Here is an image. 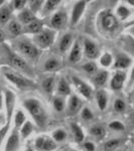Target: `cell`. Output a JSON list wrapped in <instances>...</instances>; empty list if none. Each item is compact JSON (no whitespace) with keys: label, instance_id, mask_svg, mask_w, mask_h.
<instances>
[{"label":"cell","instance_id":"cell-35","mask_svg":"<svg viewBox=\"0 0 134 151\" xmlns=\"http://www.w3.org/2000/svg\"><path fill=\"white\" fill-rule=\"evenodd\" d=\"M100 64L104 68L110 67V65L112 64V55L109 52H105L100 58Z\"/></svg>","mask_w":134,"mask_h":151},{"label":"cell","instance_id":"cell-38","mask_svg":"<svg viewBox=\"0 0 134 151\" xmlns=\"http://www.w3.org/2000/svg\"><path fill=\"white\" fill-rule=\"evenodd\" d=\"M117 15H118V17L120 19H125L129 16V10L125 6L121 5L117 9Z\"/></svg>","mask_w":134,"mask_h":151},{"label":"cell","instance_id":"cell-19","mask_svg":"<svg viewBox=\"0 0 134 151\" xmlns=\"http://www.w3.org/2000/svg\"><path fill=\"white\" fill-rule=\"evenodd\" d=\"M73 45V35L72 33H66L61 38L60 43H58V50L62 53H65L69 50V48Z\"/></svg>","mask_w":134,"mask_h":151},{"label":"cell","instance_id":"cell-42","mask_svg":"<svg viewBox=\"0 0 134 151\" xmlns=\"http://www.w3.org/2000/svg\"><path fill=\"white\" fill-rule=\"evenodd\" d=\"M109 127L111 129H113V130L115 131H122L124 130V125L121 122H119V121H113V122H111L109 124Z\"/></svg>","mask_w":134,"mask_h":151},{"label":"cell","instance_id":"cell-53","mask_svg":"<svg viewBox=\"0 0 134 151\" xmlns=\"http://www.w3.org/2000/svg\"><path fill=\"white\" fill-rule=\"evenodd\" d=\"M134 24V21H131V22H129L128 24H127V26H129V25H133Z\"/></svg>","mask_w":134,"mask_h":151},{"label":"cell","instance_id":"cell-23","mask_svg":"<svg viewBox=\"0 0 134 151\" xmlns=\"http://www.w3.org/2000/svg\"><path fill=\"white\" fill-rule=\"evenodd\" d=\"M96 100L98 107L101 111H104L108 104V95L104 90H98L96 93Z\"/></svg>","mask_w":134,"mask_h":151},{"label":"cell","instance_id":"cell-46","mask_svg":"<svg viewBox=\"0 0 134 151\" xmlns=\"http://www.w3.org/2000/svg\"><path fill=\"white\" fill-rule=\"evenodd\" d=\"M4 40H5V33L2 29H0V45H2Z\"/></svg>","mask_w":134,"mask_h":151},{"label":"cell","instance_id":"cell-13","mask_svg":"<svg viewBox=\"0 0 134 151\" xmlns=\"http://www.w3.org/2000/svg\"><path fill=\"white\" fill-rule=\"evenodd\" d=\"M84 50H85V55L90 60H95L98 58L99 55V48L96 45V43L93 42L90 40H84Z\"/></svg>","mask_w":134,"mask_h":151},{"label":"cell","instance_id":"cell-16","mask_svg":"<svg viewBox=\"0 0 134 151\" xmlns=\"http://www.w3.org/2000/svg\"><path fill=\"white\" fill-rule=\"evenodd\" d=\"M43 21L36 18L35 20L32 21V22H30L29 24H27V25L24 26L22 33H31V35H36L43 29Z\"/></svg>","mask_w":134,"mask_h":151},{"label":"cell","instance_id":"cell-17","mask_svg":"<svg viewBox=\"0 0 134 151\" xmlns=\"http://www.w3.org/2000/svg\"><path fill=\"white\" fill-rule=\"evenodd\" d=\"M82 58V47H81V43L79 40H76L73 45L72 50L70 52V57L69 60L72 64H77L81 60Z\"/></svg>","mask_w":134,"mask_h":151},{"label":"cell","instance_id":"cell-28","mask_svg":"<svg viewBox=\"0 0 134 151\" xmlns=\"http://www.w3.org/2000/svg\"><path fill=\"white\" fill-rule=\"evenodd\" d=\"M41 87H43V91L45 93L50 95L53 91V88H55V78L48 77L47 79H45L43 83H41Z\"/></svg>","mask_w":134,"mask_h":151},{"label":"cell","instance_id":"cell-4","mask_svg":"<svg viewBox=\"0 0 134 151\" xmlns=\"http://www.w3.org/2000/svg\"><path fill=\"white\" fill-rule=\"evenodd\" d=\"M16 50H18L24 58H26L27 60H30L32 62H35L36 60H38L40 55V50L38 48L35 43H32L31 41H29L26 38H20L17 40L15 42Z\"/></svg>","mask_w":134,"mask_h":151},{"label":"cell","instance_id":"cell-6","mask_svg":"<svg viewBox=\"0 0 134 151\" xmlns=\"http://www.w3.org/2000/svg\"><path fill=\"white\" fill-rule=\"evenodd\" d=\"M72 81H73L74 86L76 87V89L78 90V92H79L80 94L83 95V96L87 99L92 98V96H93V90H92V88L90 87L87 83H85L84 81H82L81 79H79V78H77V77H73Z\"/></svg>","mask_w":134,"mask_h":151},{"label":"cell","instance_id":"cell-43","mask_svg":"<svg viewBox=\"0 0 134 151\" xmlns=\"http://www.w3.org/2000/svg\"><path fill=\"white\" fill-rule=\"evenodd\" d=\"M30 10L33 12V13H35V12H37V10H40V8L43 5V1H30Z\"/></svg>","mask_w":134,"mask_h":151},{"label":"cell","instance_id":"cell-15","mask_svg":"<svg viewBox=\"0 0 134 151\" xmlns=\"http://www.w3.org/2000/svg\"><path fill=\"white\" fill-rule=\"evenodd\" d=\"M17 17H18V22L20 24L22 23V24H24V25H27V24L32 22L33 20H35L36 19L35 14L28 8L22 9V10L18 13Z\"/></svg>","mask_w":134,"mask_h":151},{"label":"cell","instance_id":"cell-48","mask_svg":"<svg viewBox=\"0 0 134 151\" xmlns=\"http://www.w3.org/2000/svg\"><path fill=\"white\" fill-rule=\"evenodd\" d=\"M2 104H3V99H2V95L0 94V109L2 108Z\"/></svg>","mask_w":134,"mask_h":151},{"label":"cell","instance_id":"cell-33","mask_svg":"<svg viewBox=\"0 0 134 151\" xmlns=\"http://www.w3.org/2000/svg\"><path fill=\"white\" fill-rule=\"evenodd\" d=\"M119 145H120V140L119 139H111L105 143L104 151H114Z\"/></svg>","mask_w":134,"mask_h":151},{"label":"cell","instance_id":"cell-31","mask_svg":"<svg viewBox=\"0 0 134 151\" xmlns=\"http://www.w3.org/2000/svg\"><path fill=\"white\" fill-rule=\"evenodd\" d=\"M25 123V115L21 110H18L16 112L15 117H14V124H15V129L21 128L23 124Z\"/></svg>","mask_w":134,"mask_h":151},{"label":"cell","instance_id":"cell-55","mask_svg":"<svg viewBox=\"0 0 134 151\" xmlns=\"http://www.w3.org/2000/svg\"><path fill=\"white\" fill-rule=\"evenodd\" d=\"M71 151H75V150H71Z\"/></svg>","mask_w":134,"mask_h":151},{"label":"cell","instance_id":"cell-44","mask_svg":"<svg viewBox=\"0 0 134 151\" xmlns=\"http://www.w3.org/2000/svg\"><path fill=\"white\" fill-rule=\"evenodd\" d=\"M8 130H9V124L8 123L0 129V146H1L2 142H3V140H4V138H5V136H6L7 132H8Z\"/></svg>","mask_w":134,"mask_h":151},{"label":"cell","instance_id":"cell-30","mask_svg":"<svg viewBox=\"0 0 134 151\" xmlns=\"http://www.w3.org/2000/svg\"><path fill=\"white\" fill-rule=\"evenodd\" d=\"M33 131V125L31 122L29 121H25V123L23 124V126L21 127V130H20V133H21V137L23 139L27 138Z\"/></svg>","mask_w":134,"mask_h":151},{"label":"cell","instance_id":"cell-32","mask_svg":"<svg viewBox=\"0 0 134 151\" xmlns=\"http://www.w3.org/2000/svg\"><path fill=\"white\" fill-rule=\"evenodd\" d=\"M65 97H61V96H57L55 99H53V106H55V109L58 112H63L65 109Z\"/></svg>","mask_w":134,"mask_h":151},{"label":"cell","instance_id":"cell-25","mask_svg":"<svg viewBox=\"0 0 134 151\" xmlns=\"http://www.w3.org/2000/svg\"><path fill=\"white\" fill-rule=\"evenodd\" d=\"M131 65V58L125 55H119L116 58L114 68L115 69H126Z\"/></svg>","mask_w":134,"mask_h":151},{"label":"cell","instance_id":"cell-45","mask_svg":"<svg viewBox=\"0 0 134 151\" xmlns=\"http://www.w3.org/2000/svg\"><path fill=\"white\" fill-rule=\"evenodd\" d=\"M84 146L87 149V151H94L95 150V145H94V143H92V142H86Z\"/></svg>","mask_w":134,"mask_h":151},{"label":"cell","instance_id":"cell-52","mask_svg":"<svg viewBox=\"0 0 134 151\" xmlns=\"http://www.w3.org/2000/svg\"><path fill=\"white\" fill-rule=\"evenodd\" d=\"M3 4H4V1H3V0H0V7L3 5Z\"/></svg>","mask_w":134,"mask_h":151},{"label":"cell","instance_id":"cell-37","mask_svg":"<svg viewBox=\"0 0 134 151\" xmlns=\"http://www.w3.org/2000/svg\"><path fill=\"white\" fill-rule=\"evenodd\" d=\"M82 69L84 70L86 73H88V74H93V73L97 72V65L95 63L90 62V63H87V64H85L84 65H83Z\"/></svg>","mask_w":134,"mask_h":151},{"label":"cell","instance_id":"cell-24","mask_svg":"<svg viewBox=\"0 0 134 151\" xmlns=\"http://www.w3.org/2000/svg\"><path fill=\"white\" fill-rule=\"evenodd\" d=\"M11 12V7L8 5H4L0 8V26L5 25L6 23H8L10 21Z\"/></svg>","mask_w":134,"mask_h":151},{"label":"cell","instance_id":"cell-14","mask_svg":"<svg viewBox=\"0 0 134 151\" xmlns=\"http://www.w3.org/2000/svg\"><path fill=\"white\" fill-rule=\"evenodd\" d=\"M82 108V101L76 95H72L68 103V115L74 116Z\"/></svg>","mask_w":134,"mask_h":151},{"label":"cell","instance_id":"cell-1","mask_svg":"<svg viewBox=\"0 0 134 151\" xmlns=\"http://www.w3.org/2000/svg\"><path fill=\"white\" fill-rule=\"evenodd\" d=\"M1 50L5 55L7 64L9 65V68L20 73V74L27 75L28 77H33L35 73H33L31 67L26 63V60L24 58H21L20 55H18L17 53L12 52L10 47L8 45H4V43H2L1 45Z\"/></svg>","mask_w":134,"mask_h":151},{"label":"cell","instance_id":"cell-18","mask_svg":"<svg viewBox=\"0 0 134 151\" xmlns=\"http://www.w3.org/2000/svg\"><path fill=\"white\" fill-rule=\"evenodd\" d=\"M126 79V74L124 72L118 70L111 80V88L115 91H118L123 87L124 82Z\"/></svg>","mask_w":134,"mask_h":151},{"label":"cell","instance_id":"cell-12","mask_svg":"<svg viewBox=\"0 0 134 151\" xmlns=\"http://www.w3.org/2000/svg\"><path fill=\"white\" fill-rule=\"evenodd\" d=\"M102 26L107 31H113L118 26V20L113 14L105 13L102 16Z\"/></svg>","mask_w":134,"mask_h":151},{"label":"cell","instance_id":"cell-40","mask_svg":"<svg viewBox=\"0 0 134 151\" xmlns=\"http://www.w3.org/2000/svg\"><path fill=\"white\" fill-rule=\"evenodd\" d=\"M125 107H126L125 103H124V101L121 99H117L115 101V103H114V109H115V111L118 112V113H121V112H123L125 110Z\"/></svg>","mask_w":134,"mask_h":151},{"label":"cell","instance_id":"cell-5","mask_svg":"<svg viewBox=\"0 0 134 151\" xmlns=\"http://www.w3.org/2000/svg\"><path fill=\"white\" fill-rule=\"evenodd\" d=\"M55 37V31L50 28H43L38 35L35 36V42L40 48H48L53 43Z\"/></svg>","mask_w":134,"mask_h":151},{"label":"cell","instance_id":"cell-9","mask_svg":"<svg viewBox=\"0 0 134 151\" xmlns=\"http://www.w3.org/2000/svg\"><path fill=\"white\" fill-rule=\"evenodd\" d=\"M67 23V14L65 11H57L50 18V25L55 29H63Z\"/></svg>","mask_w":134,"mask_h":151},{"label":"cell","instance_id":"cell-41","mask_svg":"<svg viewBox=\"0 0 134 151\" xmlns=\"http://www.w3.org/2000/svg\"><path fill=\"white\" fill-rule=\"evenodd\" d=\"M81 115H82V118L84 119V120H92L93 119V113H92V111L90 110L88 107H86V108H84L83 109V111H82V113H81Z\"/></svg>","mask_w":134,"mask_h":151},{"label":"cell","instance_id":"cell-29","mask_svg":"<svg viewBox=\"0 0 134 151\" xmlns=\"http://www.w3.org/2000/svg\"><path fill=\"white\" fill-rule=\"evenodd\" d=\"M90 134H91L93 137L97 138V139H101V138H103L104 136H105L106 131L102 126L96 125L90 129Z\"/></svg>","mask_w":134,"mask_h":151},{"label":"cell","instance_id":"cell-10","mask_svg":"<svg viewBox=\"0 0 134 151\" xmlns=\"http://www.w3.org/2000/svg\"><path fill=\"white\" fill-rule=\"evenodd\" d=\"M20 145V138L17 129H14L8 137L5 145V151H17Z\"/></svg>","mask_w":134,"mask_h":151},{"label":"cell","instance_id":"cell-47","mask_svg":"<svg viewBox=\"0 0 134 151\" xmlns=\"http://www.w3.org/2000/svg\"><path fill=\"white\" fill-rule=\"evenodd\" d=\"M134 83V67H133V69L132 70H131V75H130V80H129V85H132Z\"/></svg>","mask_w":134,"mask_h":151},{"label":"cell","instance_id":"cell-34","mask_svg":"<svg viewBox=\"0 0 134 151\" xmlns=\"http://www.w3.org/2000/svg\"><path fill=\"white\" fill-rule=\"evenodd\" d=\"M53 138L58 142H62L67 138V132L63 129H57L53 132Z\"/></svg>","mask_w":134,"mask_h":151},{"label":"cell","instance_id":"cell-50","mask_svg":"<svg viewBox=\"0 0 134 151\" xmlns=\"http://www.w3.org/2000/svg\"><path fill=\"white\" fill-rule=\"evenodd\" d=\"M130 120H131V123H132L133 125H134V114H132V115H131V117H130Z\"/></svg>","mask_w":134,"mask_h":151},{"label":"cell","instance_id":"cell-27","mask_svg":"<svg viewBox=\"0 0 134 151\" xmlns=\"http://www.w3.org/2000/svg\"><path fill=\"white\" fill-rule=\"evenodd\" d=\"M71 128H72V132L74 134V138H75V140H76V142L81 143L82 141L84 140V137H85L82 128L76 123L71 124Z\"/></svg>","mask_w":134,"mask_h":151},{"label":"cell","instance_id":"cell-36","mask_svg":"<svg viewBox=\"0 0 134 151\" xmlns=\"http://www.w3.org/2000/svg\"><path fill=\"white\" fill-rule=\"evenodd\" d=\"M60 3H61L60 0H48V1H45V11H47V12L53 11V9H55V7H57Z\"/></svg>","mask_w":134,"mask_h":151},{"label":"cell","instance_id":"cell-8","mask_svg":"<svg viewBox=\"0 0 134 151\" xmlns=\"http://www.w3.org/2000/svg\"><path fill=\"white\" fill-rule=\"evenodd\" d=\"M35 148L40 151H53L57 148V144L50 138L40 136L35 140Z\"/></svg>","mask_w":134,"mask_h":151},{"label":"cell","instance_id":"cell-20","mask_svg":"<svg viewBox=\"0 0 134 151\" xmlns=\"http://www.w3.org/2000/svg\"><path fill=\"white\" fill-rule=\"evenodd\" d=\"M57 93L58 96L66 97L71 94V88L69 83L66 81L64 78H61L57 84Z\"/></svg>","mask_w":134,"mask_h":151},{"label":"cell","instance_id":"cell-3","mask_svg":"<svg viewBox=\"0 0 134 151\" xmlns=\"http://www.w3.org/2000/svg\"><path fill=\"white\" fill-rule=\"evenodd\" d=\"M3 75L5 76V78L8 80L9 82H11L12 84H14L18 89L20 90H32L36 87L35 84L31 80L27 79L26 77H24L22 74L16 72V70H12L11 68L6 67L2 69Z\"/></svg>","mask_w":134,"mask_h":151},{"label":"cell","instance_id":"cell-54","mask_svg":"<svg viewBox=\"0 0 134 151\" xmlns=\"http://www.w3.org/2000/svg\"><path fill=\"white\" fill-rule=\"evenodd\" d=\"M26 151H33V150H31V149H27V150H26Z\"/></svg>","mask_w":134,"mask_h":151},{"label":"cell","instance_id":"cell-22","mask_svg":"<svg viewBox=\"0 0 134 151\" xmlns=\"http://www.w3.org/2000/svg\"><path fill=\"white\" fill-rule=\"evenodd\" d=\"M61 65V60L58 58H50L47 62L43 65V70L45 72H55V70H60Z\"/></svg>","mask_w":134,"mask_h":151},{"label":"cell","instance_id":"cell-51","mask_svg":"<svg viewBox=\"0 0 134 151\" xmlns=\"http://www.w3.org/2000/svg\"><path fill=\"white\" fill-rule=\"evenodd\" d=\"M127 2H128V3H130L131 5L134 6V0H127Z\"/></svg>","mask_w":134,"mask_h":151},{"label":"cell","instance_id":"cell-49","mask_svg":"<svg viewBox=\"0 0 134 151\" xmlns=\"http://www.w3.org/2000/svg\"><path fill=\"white\" fill-rule=\"evenodd\" d=\"M3 122H4V117H3V115H1V114H0V125H1Z\"/></svg>","mask_w":134,"mask_h":151},{"label":"cell","instance_id":"cell-2","mask_svg":"<svg viewBox=\"0 0 134 151\" xmlns=\"http://www.w3.org/2000/svg\"><path fill=\"white\" fill-rule=\"evenodd\" d=\"M23 106L25 107V109L31 115L33 120L35 121L36 125L40 128L45 127V123H47L48 115H47V112H45V108H43V104H41L37 99L30 98V99L24 100Z\"/></svg>","mask_w":134,"mask_h":151},{"label":"cell","instance_id":"cell-21","mask_svg":"<svg viewBox=\"0 0 134 151\" xmlns=\"http://www.w3.org/2000/svg\"><path fill=\"white\" fill-rule=\"evenodd\" d=\"M7 30L13 37H16L22 33L23 28L17 20H10L7 25Z\"/></svg>","mask_w":134,"mask_h":151},{"label":"cell","instance_id":"cell-11","mask_svg":"<svg viewBox=\"0 0 134 151\" xmlns=\"http://www.w3.org/2000/svg\"><path fill=\"white\" fill-rule=\"evenodd\" d=\"M86 5H87L86 1H78L74 5V8H73L72 11V17H71V24L72 25H75V24L78 23V21L81 18L85 8H86Z\"/></svg>","mask_w":134,"mask_h":151},{"label":"cell","instance_id":"cell-7","mask_svg":"<svg viewBox=\"0 0 134 151\" xmlns=\"http://www.w3.org/2000/svg\"><path fill=\"white\" fill-rule=\"evenodd\" d=\"M5 96V109H6V120L9 124L11 120V117L13 115L14 106H15V95L9 90H5L4 92Z\"/></svg>","mask_w":134,"mask_h":151},{"label":"cell","instance_id":"cell-39","mask_svg":"<svg viewBox=\"0 0 134 151\" xmlns=\"http://www.w3.org/2000/svg\"><path fill=\"white\" fill-rule=\"evenodd\" d=\"M25 4H26L25 0H14V1L11 2V7L13 9H16V10L21 11V9H24Z\"/></svg>","mask_w":134,"mask_h":151},{"label":"cell","instance_id":"cell-26","mask_svg":"<svg viewBox=\"0 0 134 151\" xmlns=\"http://www.w3.org/2000/svg\"><path fill=\"white\" fill-rule=\"evenodd\" d=\"M107 80H108V73L106 70H98L93 78V81L97 86H103Z\"/></svg>","mask_w":134,"mask_h":151}]
</instances>
